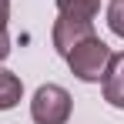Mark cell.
Segmentation results:
<instances>
[{"instance_id":"6da1fadb","label":"cell","mask_w":124,"mask_h":124,"mask_svg":"<svg viewBox=\"0 0 124 124\" xmlns=\"http://www.w3.org/2000/svg\"><path fill=\"white\" fill-rule=\"evenodd\" d=\"M107 61H111V47L94 34V37H87L81 40L70 54H67V64H70V74L84 84H97L104 77V70H107Z\"/></svg>"},{"instance_id":"7a4b0ae2","label":"cell","mask_w":124,"mask_h":124,"mask_svg":"<svg viewBox=\"0 0 124 124\" xmlns=\"http://www.w3.org/2000/svg\"><path fill=\"white\" fill-rule=\"evenodd\" d=\"M34 124H67L70 117V94L61 84H40L34 101H30Z\"/></svg>"},{"instance_id":"3957f363","label":"cell","mask_w":124,"mask_h":124,"mask_svg":"<svg viewBox=\"0 0 124 124\" xmlns=\"http://www.w3.org/2000/svg\"><path fill=\"white\" fill-rule=\"evenodd\" d=\"M87 37H94V20H74V17H57L54 20V30H50V40H54V50L67 57L74 47Z\"/></svg>"},{"instance_id":"277c9868","label":"cell","mask_w":124,"mask_h":124,"mask_svg":"<svg viewBox=\"0 0 124 124\" xmlns=\"http://www.w3.org/2000/svg\"><path fill=\"white\" fill-rule=\"evenodd\" d=\"M101 84H104V101L111 107H121L124 111V50L121 54H111Z\"/></svg>"},{"instance_id":"5b68a950","label":"cell","mask_w":124,"mask_h":124,"mask_svg":"<svg viewBox=\"0 0 124 124\" xmlns=\"http://www.w3.org/2000/svg\"><path fill=\"white\" fill-rule=\"evenodd\" d=\"M101 10V0H57V14L74 20H94Z\"/></svg>"},{"instance_id":"8992f818","label":"cell","mask_w":124,"mask_h":124,"mask_svg":"<svg viewBox=\"0 0 124 124\" xmlns=\"http://www.w3.org/2000/svg\"><path fill=\"white\" fill-rule=\"evenodd\" d=\"M23 97V84L14 70H3L0 67V111H10L14 104Z\"/></svg>"},{"instance_id":"52a82bcc","label":"cell","mask_w":124,"mask_h":124,"mask_svg":"<svg viewBox=\"0 0 124 124\" xmlns=\"http://www.w3.org/2000/svg\"><path fill=\"white\" fill-rule=\"evenodd\" d=\"M107 27H111V34L124 37V0H111L107 3Z\"/></svg>"},{"instance_id":"ba28073f","label":"cell","mask_w":124,"mask_h":124,"mask_svg":"<svg viewBox=\"0 0 124 124\" xmlns=\"http://www.w3.org/2000/svg\"><path fill=\"white\" fill-rule=\"evenodd\" d=\"M10 57V37H7V30H0V64Z\"/></svg>"},{"instance_id":"9c48e42d","label":"cell","mask_w":124,"mask_h":124,"mask_svg":"<svg viewBox=\"0 0 124 124\" xmlns=\"http://www.w3.org/2000/svg\"><path fill=\"white\" fill-rule=\"evenodd\" d=\"M7 20H10V0H0V30H7Z\"/></svg>"}]
</instances>
